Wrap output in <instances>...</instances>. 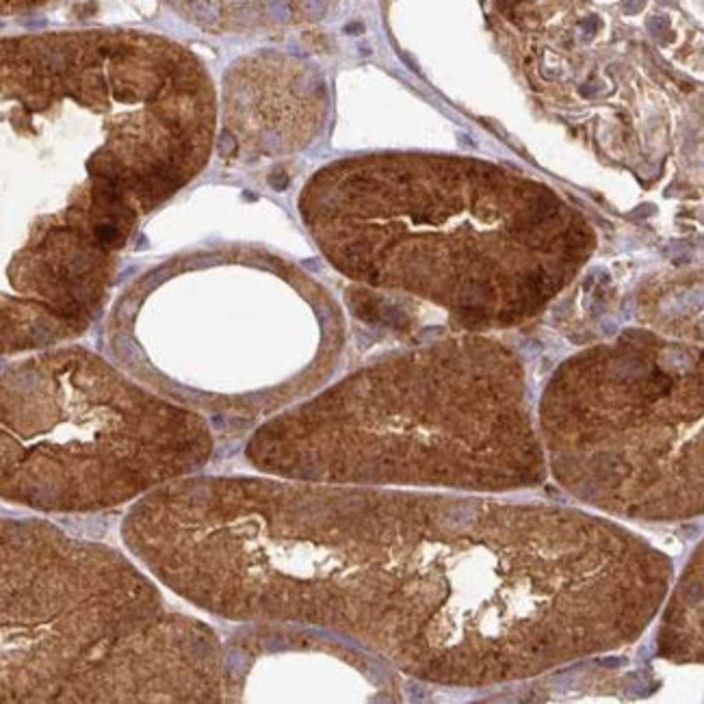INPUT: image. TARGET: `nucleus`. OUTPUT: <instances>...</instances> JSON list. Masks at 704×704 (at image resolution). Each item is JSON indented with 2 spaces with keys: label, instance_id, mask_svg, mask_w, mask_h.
I'll return each mask as SVG.
<instances>
[{
  "label": "nucleus",
  "instance_id": "obj_1",
  "mask_svg": "<svg viewBox=\"0 0 704 704\" xmlns=\"http://www.w3.org/2000/svg\"><path fill=\"white\" fill-rule=\"evenodd\" d=\"M213 89L152 35L0 37V312L96 308L137 223L200 174Z\"/></svg>",
  "mask_w": 704,
  "mask_h": 704
},
{
  "label": "nucleus",
  "instance_id": "obj_2",
  "mask_svg": "<svg viewBox=\"0 0 704 704\" xmlns=\"http://www.w3.org/2000/svg\"><path fill=\"white\" fill-rule=\"evenodd\" d=\"M202 416L65 347L0 373V499L39 512H104L198 473Z\"/></svg>",
  "mask_w": 704,
  "mask_h": 704
},
{
  "label": "nucleus",
  "instance_id": "obj_3",
  "mask_svg": "<svg viewBox=\"0 0 704 704\" xmlns=\"http://www.w3.org/2000/svg\"><path fill=\"white\" fill-rule=\"evenodd\" d=\"M163 609L128 555L0 518V702H68L117 639Z\"/></svg>",
  "mask_w": 704,
  "mask_h": 704
},
{
  "label": "nucleus",
  "instance_id": "obj_4",
  "mask_svg": "<svg viewBox=\"0 0 704 704\" xmlns=\"http://www.w3.org/2000/svg\"><path fill=\"white\" fill-rule=\"evenodd\" d=\"M223 659L204 622L165 607L117 639L68 702H215Z\"/></svg>",
  "mask_w": 704,
  "mask_h": 704
},
{
  "label": "nucleus",
  "instance_id": "obj_5",
  "mask_svg": "<svg viewBox=\"0 0 704 704\" xmlns=\"http://www.w3.org/2000/svg\"><path fill=\"white\" fill-rule=\"evenodd\" d=\"M39 3V0H0V9H16V7H26Z\"/></svg>",
  "mask_w": 704,
  "mask_h": 704
},
{
  "label": "nucleus",
  "instance_id": "obj_6",
  "mask_svg": "<svg viewBox=\"0 0 704 704\" xmlns=\"http://www.w3.org/2000/svg\"><path fill=\"white\" fill-rule=\"evenodd\" d=\"M520 0H499V5L501 7H512V5H518Z\"/></svg>",
  "mask_w": 704,
  "mask_h": 704
}]
</instances>
